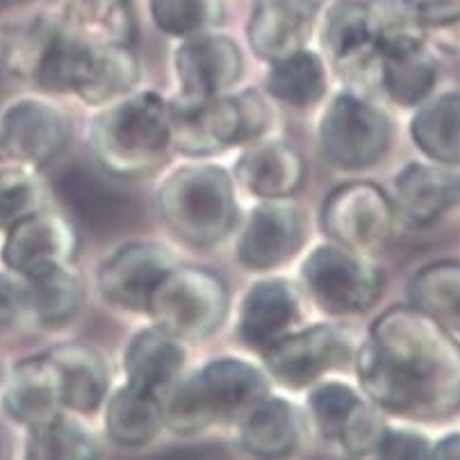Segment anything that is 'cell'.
Here are the masks:
<instances>
[{"mask_svg":"<svg viewBox=\"0 0 460 460\" xmlns=\"http://www.w3.org/2000/svg\"><path fill=\"white\" fill-rule=\"evenodd\" d=\"M0 378H3V367H0Z\"/></svg>","mask_w":460,"mask_h":460,"instance_id":"44","label":"cell"},{"mask_svg":"<svg viewBox=\"0 0 460 460\" xmlns=\"http://www.w3.org/2000/svg\"><path fill=\"white\" fill-rule=\"evenodd\" d=\"M53 190L62 206L93 233H114L137 217L133 194L87 164H66L53 178Z\"/></svg>","mask_w":460,"mask_h":460,"instance_id":"12","label":"cell"},{"mask_svg":"<svg viewBox=\"0 0 460 460\" xmlns=\"http://www.w3.org/2000/svg\"><path fill=\"white\" fill-rule=\"evenodd\" d=\"M98 162L117 176H137L160 164L172 146V108L160 93L128 96L92 123Z\"/></svg>","mask_w":460,"mask_h":460,"instance_id":"2","label":"cell"},{"mask_svg":"<svg viewBox=\"0 0 460 460\" xmlns=\"http://www.w3.org/2000/svg\"><path fill=\"white\" fill-rule=\"evenodd\" d=\"M412 308L431 317L458 342L460 328V267L456 260H442L424 267L411 283Z\"/></svg>","mask_w":460,"mask_h":460,"instance_id":"27","label":"cell"},{"mask_svg":"<svg viewBox=\"0 0 460 460\" xmlns=\"http://www.w3.org/2000/svg\"><path fill=\"white\" fill-rule=\"evenodd\" d=\"M412 139L431 160L456 167L460 157V98L456 92L426 103L412 119Z\"/></svg>","mask_w":460,"mask_h":460,"instance_id":"29","label":"cell"},{"mask_svg":"<svg viewBox=\"0 0 460 460\" xmlns=\"http://www.w3.org/2000/svg\"><path fill=\"white\" fill-rule=\"evenodd\" d=\"M41 190L32 169L0 164V230L40 210Z\"/></svg>","mask_w":460,"mask_h":460,"instance_id":"37","label":"cell"},{"mask_svg":"<svg viewBox=\"0 0 460 460\" xmlns=\"http://www.w3.org/2000/svg\"><path fill=\"white\" fill-rule=\"evenodd\" d=\"M322 0H253L249 44L267 62L301 50L313 32Z\"/></svg>","mask_w":460,"mask_h":460,"instance_id":"18","label":"cell"},{"mask_svg":"<svg viewBox=\"0 0 460 460\" xmlns=\"http://www.w3.org/2000/svg\"><path fill=\"white\" fill-rule=\"evenodd\" d=\"M62 14L89 40L128 46L135 37L130 0H66Z\"/></svg>","mask_w":460,"mask_h":460,"instance_id":"34","label":"cell"},{"mask_svg":"<svg viewBox=\"0 0 460 460\" xmlns=\"http://www.w3.org/2000/svg\"><path fill=\"white\" fill-rule=\"evenodd\" d=\"M353 340L335 326H313L288 333L265 351V363L280 383L305 387L322 374L351 360Z\"/></svg>","mask_w":460,"mask_h":460,"instance_id":"13","label":"cell"},{"mask_svg":"<svg viewBox=\"0 0 460 460\" xmlns=\"http://www.w3.org/2000/svg\"><path fill=\"white\" fill-rule=\"evenodd\" d=\"M394 206L374 182H347L323 203L322 226L328 237L351 251H369L387 240Z\"/></svg>","mask_w":460,"mask_h":460,"instance_id":"11","label":"cell"},{"mask_svg":"<svg viewBox=\"0 0 460 460\" xmlns=\"http://www.w3.org/2000/svg\"><path fill=\"white\" fill-rule=\"evenodd\" d=\"M431 445L424 436L415 431H390L383 433L378 442L376 456L381 458H426Z\"/></svg>","mask_w":460,"mask_h":460,"instance_id":"40","label":"cell"},{"mask_svg":"<svg viewBox=\"0 0 460 460\" xmlns=\"http://www.w3.org/2000/svg\"><path fill=\"white\" fill-rule=\"evenodd\" d=\"M139 66L128 46L80 37L69 71V92L89 105H105L135 87Z\"/></svg>","mask_w":460,"mask_h":460,"instance_id":"15","label":"cell"},{"mask_svg":"<svg viewBox=\"0 0 460 460\" xmlns=\"http://www.w3.org/2000/svg\"><path fill=\"white\" fill-rule=\"evenodd\" d=\"M299 319V299L285 280H262L246 294L240 310V338L251 349L265 353L289 333Z\"/></svg>","mask_w":460,"mask_h":460,"instance_id":"21","label":"cell"},{"mask_svg":"<svg viewBox=\"0 0 460 460\" xmlns=\"http://www.w3.org/2000/svg\"><path fill=\"white\" fill-rule=\"evenodd\" d=\"M365 7L369 32L381 58L424 46L426 25L406 0H367Z\"/></svg>","mask_w":460,"mask_h":460,"instance_id":"33","label":"cell"},{"mask_svg":"<svg viewBox=\"0 0 460 460\" xmlns=\"http://www.w3.org/2000/svg\"><path fill=\"white\" fill-rule=\"evenodd\" d=\"M80 280L66 267L25 279V308L35 313L44 326H62L80 308Z\"/></svg>","mask_w":460,"mask_h":460,"instance_id":"31","label":"cell"},{"mask_svg":"<svg viewBox=\"0 0 460 460\" xmlns=\"http://www.w3.org/2000/svg\"><path fill=\"white\" fill-rule=\"evenodd\" d=\"M322 40L344 75L358 78L381 66V53L374 46L363 0H338L323 21Z\"/></svg>","mask_w":460,"mask_h":460,"instance_id":"20","label":"cell"},{"mask_svg":"<svg viewBox=\"0 0 460 460\" xmlns=\"http://www.w3.org/2000/svg\"><path fill=\"white\" fill-rule=\"evenodd\" d=\"M265 397L267 381L260 369L237 358H221L169 387L162 420L176 433H196L215 421L244 415Z\"/></svg>","mask_w":460,"mask_h":460,"instance_id":"3","label":"cell"},{"mask_svg":"<svg viewBox=\"0 0 460 460\" xmlns=\"http://www.w3.org/2000/svg\"><path fill=\"white\" fill-rule=\"evenodd\" d=\"M173 267V255L162 246L128 244L101 267L98 289L117 308L146 310L151 294Z\"/></svg>","mask_w":460,"mask_h":460,"instance_id":"14","label":"cell"},{"mask_svg":"<svg viewBox=\"0 0 460 460\" xmlns=\"http://www.w3.org/2000/svg\"><path fill=\"white\" fill-rule=\"evenodd\" d=\"M164 224L190 246H215L237 221L235 190L217 164L181 167L169 173L157 191Z\"/></svg>","mask_w":460,"mask_h":460,"instance_id":"4","label":"cell"},{"mask_svg":"<svg viewBox=\"0 0 460 460\" xmlns=\"http://www.w3.org/2000/svg\"><path fill=\"white\" fill-rule=\"evenodd\" d=\"M429 456L431 458H458L460 456V442H458V436L456 433H451V436H447L445 440L440 442L438 447H431V451H429Z\"/></svg>","mask_w":460,"mask_h":460,"instance_id":"43","label":"cell"},{"mask_svg":"<svg viewBox=\"0 0 460 460\" xmlns=\"http://www.w3.org/2000/svg\"><path fill=\"white\" fill-rule=\"evenodd\" d=\"M385 431L387 426L383 421L381 412L358 399V403L349 412L347 421H344L338 442L344 447L349 456H369L376 454L378 442H381Z\"/></svg>","mask_w":460,"mask_h":460,"instance_id":"39","label":"cell"},{"mask_svg":"<svg viewBox=\"0 0 460 460\" xmlns=\"http://www.w3.org/2000/svg\"><path fill=\"white\" fill-rule=\"evenodd\" d=\"M172 108V144L187 155H210L233 144L260 137L270 126L265 98L249 89L240 96L187 101L178 96Z\"/></svg>","mask_w":460,"mask_h":460,"instance_id":"5","label":"cell"},{"mask_svg":"<svg viewBox=\"0 0 460 460\" xmlns=\"http://www.w3.org/2000/svg\"><path fill=\"white\" fill-rule=\"evenodd\" d=\"M3 411L16 424L32 429L62 411V378L53 358H25L12 369L3 387Z\"/></svg>","mask_w":460,"mask_h":460,"instance_id":"19","label":"cell"},{"mask_svg":"<svg viewBox=\"0 0 460 460\" xmlns=\"http://www.w3.org/2000/svg\"><path fill=\"white\" fill-rule=\"evenodd\" d=\"M305 240L304 212L296 206L270 199L255 208L237 244L240 262L249 270L267 271L283 265Z\"/></svg>","mask_w":460,"mask_h":460,"instance_id":"17","label":"cell"},{"mask_svg":"<svg viewBox=\"0 0 460 460\" xmlns=\"http://www.w3.org/2000/svg\"><path fill=\"white\" fill-rule=\"evenodd\" d=\"M182 363H185V351L178 338L160 326L146 328L135 335L123 358L128 385L151 392L155 397L176 383Z\"/></svg>","mask_w":460,"mask_h":460,"instance_id":"24","label":"cell"},{"mask_svg":"<svg viewBox=\"0 0 460 460\" xmlns=\"http://www.w3.org/2000/svg\"><path fill=\"white\" fill-rule=\"evenodd\" d=\"M62 378V403L75 412H93L108 392L103 358L84 344H62L49 353Z\"/></svg>","mask_w":460,"mask_h":460,"instance_id":"25","label":"cell"},{"mask_svg":"<svg viewBox=\"0 0 460 460\" xmlns=\"http://www.w3.org/2000/svg\"><path fill=\"white\" fill-rule=\"evenodd\" d=\"M299 440L296 412L285 399H260L244 412L242 445L260 458L288 456Z\"/></svg>","mask_w":460,"mask_h":460,"instance_id":"26","label":"cell"},{"mask_svg":"<svg viewBox=\"0 0 460 460\" xmlns=\"http://www.w3.org/2000/svg\"><path fill=\"white\" fill-rule=\"evenodd\" d=\"M378 75L394 103L417 105L431 93L438 78V64L421 46L403 53L383 55Z\"/></svg>","mask_w":460,"mask_h":460,"instance_id":"32","label":"cell"},{"mask_svg":"<svg viewBox=\"0 0 460 460\" xmlns=\"http://www.w3.org/2000/svg\"><path fill=\"white\" fill-rule=\"evenodd\" d=\"M301 274L319 308L331 314L365 313L376 304L383 289L381 270L340 244L314 249Z\"/></svg>","mask_w":460,"mask_h":460,"instance_id":"7","label":"cell"},{"mask_svg":"<svg viewBox=\"0 0 460 460\" xmlns=\"http://www.w3.org/2000/svg\"><path fill=\"white\" fill-rule=\"evenodd\" d=\"M358 403V394L344 383H323L310 394V411H313L317 429L326 440H338L349 412Z\"/></svg>","mask_w":460,"mask_h":460,"instance_id":"38","label":"cell"},{"mask_svg":"<svg viewBox=\"0 0 460 460\" xmlns=\"http://www.w3.org/2000/svg\"><path fill=\"white\" fill-rule=\"evenodd\" d=\"M458 199V178L454 172L431 164H411L394 181V208L415 226L440 219Z\"/></svg>","mask_w":460,"mask_h":460,"instance_id":"23","label":"cell"},{"mask_svg":"<svg viewBox=\"0 0 460 460\" xmlns=\"http://www.w3.org/2000/svg\"><path fill=\"white\" fill-rule=\"evenodd\" d=\"M322 146L342 169L376 164L390 148L392 128L385 114L356 93H340L322 119Z\"/></svg>","mask_w":460,"mask_h":460,"instance_id":"8","label":"cell"},{"mask_svg":"<svg viewBox=\"0 0 460 460\" xmlns=\"http://www.w3.org/2000/svg\"><path fill=\"white\" fill-rule=\"evenodd\" d=\"M162 420V403L151 392L126 385L110 399L105 426L108 436L121 447H142L155 438Z\"/></svg>","mask_w":460,"mask_h":460,"instance_id":"28","label":"cell"},{"mask_svg":"<svg viewBox=\"0 0 460 460\" xmlns=\"http://www.w3.org/2000/svg\"><path fill=\"white\" fill-rule=\"evenodd\" d=\"M25 310V288L10 274L0 271V331L10 328Z\"/></svg>","mask_w":460,"mask_h":460,"instance_id":"42","label":"cell"},{"mask_svg":"<svg viewBox=\"0 0 460 460\" xmlns=\"http://www.w3.org/2000/svg\"><path fill=\"white\" fill-rule=\"evenodd\" d=\"M28 431V458H93L98 454V447L83 426L64 420L62 415Z\"/></svg>","mask_w":460,"mask_h":460,"instance_id":"35","label":"cell"},{"mask_svg":"<svg viewBox=\"0 0 460 460\" xmlns=\"http://www.w3.org/2000/svg\"><path fill=\"white\" fill-rule=\"evenodd\" d=\"M0 456H3V447H0Z\"/></svg>","mask_w":460,"mask_h":460,"instance_id":"45","label":"cell"},{"mask_svg":"<svg viewBox=\"0 0 460 460\" xmlns=\"http://www.w3.org/2000/svg\"><path fill=\"white\" fill-rule=\"evenodd\" d=\"M151 14L162 32L173 37H191L208 32L219 19L217 0H151Z\"/></svg>","mask_w":460,"mask_h":460,"instance_id":"36","label":"cell"},{"mask_svg":"<svg viewBox=\"0 0 460 460\" xmlns=\"http://www.w3.org/2000/svg\"><path fill=\"white\" fill-rule=\"evenodd\" d=\"M242 69L240 49L224 35H191L176 53L181 98L187 101H203L228 92L240 80Z\"/></svg>","mask_w":460,"mask_h":460,"instance_id":"16","label":"cell"},{"mask_svg":"<svg viewBox=\"0 0 460 460\" xmlns=\"http://www.w3.org/2000/svg\"><path fill=\"white\" fill-rule=\"evenodd\" d=\"M69 139V123L40 98H21L0 114V164L46 167Z\"/></svg>","mask_w":460,"mask_h":460,"instance_id":"10","label":"cell"},{"mask_svg":"<svg viewBox=\"0 0 460 460\" xmlns=\"http://www.w3.org/2000/svg\"><path fill=\"white\" fill-rule=\"evenodd\" d=\"M237 181L260 199H285L305 178L304 157L285 142H265L249 148L237 160Z\"/></svg>","mask_w":460,"mask_h":460,"instance_id":"22","label":"cell"},{"mask_svg":"<svg viewBox=\"0 0 460 460\" xmlns=\"http://www.w3.org/2000/svg\"><path fill=\"white\" fill-rule=\"evenodd\" d=\"M376 406L415 420H445L460 403L458 342L417 308L387 310L356 356Z\"/></svg>","mask_w":460,"mask_h":460,"instance_id":"1","label":"cell"},{"mask_svg":"<svg viewBox=\"0 0 460 460\" xmlns=\"http://www.w3.org/2000/svg\"><path fill=\"white\" fill-rule=\"evenodd\" d=\"M155 326L178 340H201L226 317L228 288L210 270L173 267L148 299Z\"/></svg>","mask_w":460,"mask_h":460,"instance_id":"6","label":"cell"},{"mask_svg":"<svg viewBox=\"0 0 460 460\" xmlns=\"http://www.w3.org/2000/svg\"><path fill=\"white\" fill-rule=\"evenodd\" d=\"M424 25H454L460 16V0H406Z\"/></svg>","mask_w":460,"mask_h":460,"instance_id":"41","label":"cell"},{"mask_svg":"<svg viewBox=\"0 0 460 460\" xmlns=\"http://www.w3.org/2000/svg\"><path fill=\"white\" fill-rule=\"evenodd\" d=\"M78 251V233L66 217L49 210H35L10 228L0 246L3 265L21 279L66 267Z\"/></svg>","mask_w":460,"mask_h":460,"instance_id":"9","label":"cell"},{"mask_svg":"<svg viewBox=\"0 0 460 460\" xmlns=\"http://www.w3.org/2000/svg\"><path fill=\"white\" fill-rule=\"evenodd\" d=\"M267 89L292 108H310L326 92V69L322 59L308 50H294L271 62Z\"/></svg>","mask_w":460,"mask_h":460,"instance_id":"30","label":"cell"}]
</instances>
